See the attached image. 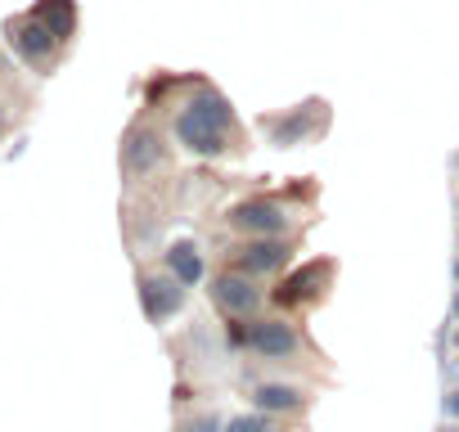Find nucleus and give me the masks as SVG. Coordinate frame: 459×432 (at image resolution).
I'll list each match as a JSON object with an SVG mask.
<instances>
[{"label": "nucleus", "instance_id": "1", "mask_svg": "<svg viewBox=\"0 0 459 432\" xmlns=\"http://www.w3.org/2000/svg\"><path fill=\"white\" fill-rule=\"evenodd\" d=\"M176 135L194 153H225L230 135H235V113H230V104L221 95L207 91L194 104H185V113L176 117Z\"/></svg>", "mask_w": 459, "mask_h": 432}, {"label": "nucleus", "instance_id": "2", "mask_svg": "<svg viewBox=\"0 0 459 432\" xmlns=\"http://www.w3.org/2000/svg\"><path fill=\"white\" fill-rule=\"evenodd\" d=\"M333 280V262H307L302 271H293L280 289H275V302L280 307H298V302H311L325 293V284Z\"/></svg>", "mask_w": 459, "mask_h": 432}, {"label": "nucleus", "instance_id": "3", "mask_svg": "<svg viewBox=\"0 0 459 432\" xmlns=\"http://www.w3.org/2000/svg\"><path fill=\"white\" fill-rule=\"evenodd\" d=\"M230 221H235L239 230H248V235H280L289 226V216H284L280 203L257 198V203H239L235 212H230Z\"/></svg>", "mask_w": 459, "mask_h": 432}, {"label": "nucleus", "instance_id": "4", "mask_svg": "<svg viewBox=\"0 0 459 432\" xmlns=\"http://www.w3.org/2000/svg\"><path fill=\"white\" fill-rule=\"evenodd\" d=\"M320 122H325V104H307V108H298L293 117H266V131H271L280 144H298V140L311 135Z\"/></svg>", "mask_w": 459, "mask_h": 432}, {"label": "nucleus", "instance_id": "5", "mask_svg": "<svg viewBox=\"0 0 459 432\" xmlns=\"http://www.w3.org/2000/svg\"><path fill=\"white\" fill-rule=\"evenodd\" d=\"M140 298H144L149 320H167L171 311H180L185 289H180V280H140Z\"/></svg>", "mask_w": 459, "mask_h": 432}, {"label": "nucleus", "instance_id": "6", "mask_svg": "<svg viewBox=\"0 0 459 432\" xmlns=\"http://www.w3.org/2000/svg\"><path fill=\"white\" fill-rule=\"evenodd\" d=\"M244 338H248V347L262 351V356H289V351H298V333H293L289 324H280V320H262V324H253Z\"/></svg>", "mask_w": 459, "mask_h": 432}, {"label": "nucleus", "instance_id": "7", "mask_svg": "<svg viewBox=\"0 0 459 432\" xmlns=\"http://www.w3.org/2000/svg\"><path fill=\"white\" fill-rule=\"evenodd\" d=\"M162 162V144H158V135L153 131H131V140H126V149H122V167H126V176H144V171H153Z\"/></svg>", "mask_w": 459, "mask_h": 432}, {"label": "nucleus", "instance_id": "8", "mask_svg": "<svg viewBox=\"0 0 459 432\" xmlns=\"http://www.w3.org/2000/svg\"><path fill=\"white\" fill-rule=\"evenodd\" d=\"M212 298L225 311H235V315H248L257 307V289L248 284V275H221V280H212Z\"/></svg>", "mask_w": 459, "mask_h": 432}, {"label": "nucleus", "instance_id": "9", "mask_svg": "<svg viewBox=\"0 0 459 432\" xmlns=\"http://www.w3.org/2000/svg\"><path fill=\"white\" fill-rule=\"evenodd\" d=\"M284 257H289L284 244H275V239H257V244H248V248L235 253V266H239V275H257V271H275Z\"/></svg>", "mask_w": 459, "mask_h": 432}, {"label": "nucleus", "instance_id": "10", "mask_svg": "<svg viewBox=\"0 0 459 432\" xmlns=\"http://www.w3.org/2000/svg\"><path fill=\"white\" fill-rule=\"evenodd\" d=\"M55 41H59V37H55L41 19H37V23H19V28H14V46H19L28 59H50Z\"/></svg>", "mask_w": 459, "mask_h": 432}, {"label": "nucleus", "instance_id": "11", "mask_svg": "<svg viewBox=\"0 0 459 432\" xmlns=\"http://www.w3.org/2000/svg\"><path fill=\"white\" fill-rule=\"evenodd\" d=\"M167 266H171V275H176L180 284H194V280L203 275V262H198V253H194L189 244H176V248L167 253Z\"/></svg>", "mask_w": 459, "mask_h": 432}, {"label": "nucleus", "instance_id": "12", "mask_svg": "<svg viewBox=\"0 0 459 432\" xmlns=\"http://www.w3.org/2000/svg\"><path fill=\"white\" fill-rule=\"evenodd\" d=\"M257 405L262 410H298L302 405V392L280 387V383H266V387H257Z\"/></svg>", "mask_w": 459, "mask_h": 432}, {"label": "nucleus", "instance_id": "13", "mask_svg": "<svg viewBox=\"0 0 459 432\" xmlns=\"http://www.w3.org/2000/svg\"><path fill=\"white\" fill-rule=\"evenodd\" d=\"M41 23H46L55 37H68V32H73V5H68V0H50V5L41 10Z\"/></svg>", "mask_w": 459, "mask_h": 432}, {"label": "nucleus", "instance_id": "14", "mask_svg": "<svg viewBox=\"0 0 459 432\" xmlns=\"http://www.w3.org/2000/svg\"><path fill=\"white\" fill-rule=\"evenodd\" d=\"M230 432H266V419H235Z\"/></svg>", "mask_w": 459, "mask_h": 432}, {"label": "nucleus", "instance_id": "15", "mask_svg": "<svg viewBox=\"0 0 459 432\" xmlns=\"http://www.w3.org/2000/svg\"><path fill=\"white\" fill-rule=\"evenodd\" d=\"M180 432H221V428H216V419H189Z\"/></svg>", "mask_w": 459, "mask_h": 432}, {"label": "nucleus", "instance_id": "16", "mask_svg": "<svg viewBox=\"0 0 459 432\" xmlns=\"http://www.w3.org/2000/svg\"><path fill=\"white\" fill-rule=\"evenodd\" d=\"M446 410H450V414L459 419V392H450V401H446Z\"/></svg>", "mask_w": 459, "mask_h": 432}, {"label": "nucleus", "instance_id": "17", "mask_svg": "<svg viewBox=\"0 0 459 432\" xmlns=\"http://www.w3.org/2000/svg\"><path fill=\"white\" fill-rule=\"evenodd\" d=\"M455 315H459V298H455Z\"/></svg>", "mask_w": 459, "mask_h": 432}, {"label": "nucleus", "instance_id": "18", "mask_svg": "<svg viewBox=\"0 0 459 432\" xmlns=\"http://www.w3.org/2000/svg\"><path fill=\"white\" fill-rule=\"evenodd\" d=\"M455 275H459V266H455Z\"/></svg>", "mask_w": 459, "mask_h": 432}, {"label": "nucleus", "instance_id": "19", "mask_svg": "<svg viewBox=\"0 0 459 432\" xmlns=\"http://www.w3.org/2000/svg\"><path fill=\"white\" fill-rule=\"evenodd\" d=\"M455 342H459V333H455Z\"/></svg>", "mask_w": 459, "mask_h": 432}]
</instances>
